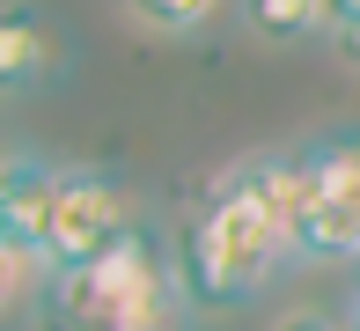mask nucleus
I'll return each mask as SVG.
<instances>
[{
    "mask_svg": "<svg viewBox=\"0 0 360 331\" xmlns=\"http://www.w3.org/2000/svg\"><path fill=\"white\" fill-rule=\"evenodd\" d=\"M30 280H37V273H30V265H22V258H15V251H8V243H0V309H8V302H15V294H22V287H30Z\"/></svg>",
    "mask_w": 360,
    "mask_h": 331,
    "instance_id": "obj_10",
    "label": "nucleus"
},
{
    "mask_svg": "<svg viewBox=\"0 0 360 331\" xmlns=\"http://www.w3.org/2000/svg\"><path fill=\"white\" fill-rule=\"evenodd\" d=\"M59 177H67V162L37 155V147H8V155H0V243H8L37 280H44V243H52Z\"/></svg>",
    "mask_w": 360,
    "mask_h": 331,
    "instance_id": "obj_5",
    "label": "nucleus"
},
{
    "mask_svg": "<svg viewBox=\"0 0 360 331\" xmlns=\"http://www.w3.org/2000/svg\"><path fill=\"white\" fill-rule=\"evenodd\" d=\"M353 273H360V265H353ZM353 287H360V280H353Z\"/></svg>",
    "mask_w": 360,
    "mask_h": 331,
    "instance_id": "obj_14",
    "label": "nucleus"
},
{
    "mask_svg": "<svg viewBox=\"0 0 360 331\" xmlns=\"http://www.w3.org/2000/svg\"><path fill=\"white\" fill-rule=\"evenodd\" d=\"M272 331H353V317H338V309H287Z\"/></svg>",
    "mask_w": 360,
    "mask_h": 331,
    "instance_id": "obj_9",
    "label": "nucleus"
},
{
    "mask_svg": "<svg viewBox=\"0 0 360 331\" xmlns=\"http://www.w3.org/2000/svg\"><path fill=\"white\" fill-rule=\"evenodd\" d=\"M353 331H360V302H353Z\"/></svg>",
    "mask_w": 360,
    "mask_h": 331,
    "instance_id": "obj_13",
    "label": "nucleus"
},
{
    "mask_svg": "<svg viewBox=\"0 0 360 331\" xmlns=\"http://www.w3.org/2000/svg\"><path fill=\"white\" fill-rule=\"evenodd\" d=\"M331 52H338V59H346L353 74H360V30H338V37H331Z\"/></svg>",
    "mask_w": 360,
    "mask_h": 331,
    "instance_id": "obj_12",
    "label": "nucleus"
},
{
    "mask_svg": "<svg viewBox=\"0 0 360 331\" xmlns=\"http://www.w3.org/2000/svg\"><path fill=\"white\" fill-rule=\"evenodd\" d=\"M0 155H8V147H0Z\"/></svg>",
    "mask_w": 360,
    "mask_h": 331,
    "instance_id": "obj_15",
    "label": "nucleus"
},
{
    "mask_svg": "<svg viewBox=\"0 0 360 331\" xmlns=\"http://www.w3.org/2000/svg\"><path fill=\"white\" fill-rule=\"evenodd\" d=\"M228 8H236V0H110V15H118L125 30H140V37H155V44H199V37H214Z\"/></svg>",
    "mask_w": 360,
    "mask_h": 331,
    "instance_id": "obj_7",
    "label": "nucleus"
},
{
    "mask_svg": "<svg viewBox=\"0 0 360 331\" xmlns=\"http://www.w3.org/2000/svg\"><path fill=\"white\" fill-rule=\"evenodd\" d=\"M257 44H331V8L323 0H236Z\"/></svg>",
    "mask_w": 360,
    "mask_h": 331,
    "instance_id": "obj_8",
    "label": "nucleus"
},
{
    "mask_svg": "<svg viewBox=\"0 0 360 331\" xmlns=\"http://www.w3.org/2000/svg\"><path fill=\"white\" fill-rule=\"evenodd\" d=\"M184 273L176 251L155 221L118 236L103 258L74 265V273L37 280V324L44 331H184Z\"/></svg>",
    "mask_w": 360,
    "mask_h": 331,
    "instance_id": "obj_2",
    "label": "nucleus"
},
{
    "mask_svg": "<svg viewBox=\"0 0 360 331\" xmlns=\"http://www.w3.org/2000/svg\"><path fill=\"white\" fill-rule=\"evenodd\" d=\"M67 66V30L37 0H0V96H37Z\"/></svg>",
    "mask_w": 360,
    "mask_h": 331,
    "instance_id": "obj_6",
    "label": "nucleus"
},
{
    "mask_svg": "<svg viewBox=\"0 0 360 331\" xmlns=\"http://www.w3.org/2000/svg\"><path fill=\"white\" fill-rule=\"evenodd\" d=\"M147 221L140 192L103 162H67L59 177V206H52V243H44V273H74V265L103 258L118 236H133Z\"/></svg>",
    "mask_w": 360,
    "mask_h": 331,
    "instance_id": "obj_4",
    "label": "nucleus"
},
{
    "mask_svg": "<svg viewBox=\"0 0 360 331\" xmlns=\"http://www.w3.org/2000/svg\"><path fill=\"white\" fill-rule=\"evenodd\" d=\"M294 185H302V265H360V125H323L294 140Z\"/></svg>",
    "mask_w": 360,
    "mask_h": 331,
    "instance_id": "obj_3",
    "label": "nucleus"
},
{
    "mask_svg": "<svg viewBox=\"0 0 360 331\" xmlns=\"http://www.w3.org/2000/svg\"><path fill=\"white\" fill-rule=\"evenodd\" d=\"M323 8H331V37L338 30H360V0H323Z\"/></svg>",
    "mask_w": 360,
    "mask_h": 331,
    "instance_id": "obj_11",
    "label": "nucleus"
},
{
    "mask_svg": "<svg viewBox=\"0 0 360 331\" xmlns=\"http://www.w3.org/2000/svg\"><path fill=\"white\" fill-rule=\"evenodd\" d=\"M294 221H302L294 147L236 155L214 185L199 192L184 236H176L184 302L206 309V317H236V309H250L257 294H272L294 265H302Z\"/></svg>",
    "mask_w": 360,
    "mask_h": 331,
    "instance_id": "obj_1",
    "label": "nucleus"
}]
</instances>
